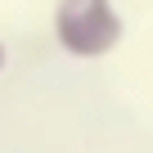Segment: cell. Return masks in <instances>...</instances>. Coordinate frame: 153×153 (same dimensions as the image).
<instances>
[{
	"label": "cell",
	"mask_w": 153,
	"mask_h": 153,
	"mask_svg": "<svg viewBox=\"0 0 153 153\" xmlns=\"http://www.w3.org/2000/svg\"><path fill=\"white\" fill-rule=\"evenodd\" d=\"M126 36V23L113 0H54V41L68 59L95 63L113 54Z\"/></svg>",
	"instance_id": "obj_1"
},
{
	"label": "cell",
	"mask_w": 153,
	"mask_h": 153,
	"mask_svg": "<svg viewBox=\"0 0 153 153\" xmlns=\"http://www.w3.org/2000/svg\"><path fill=\"white\" fill-rule=\"evenodd\" d=\"M5 59H9V54H5V41H0V72H5Z\"/></svg>",
	"instance_id": "obj_2"
}]
</instances>
